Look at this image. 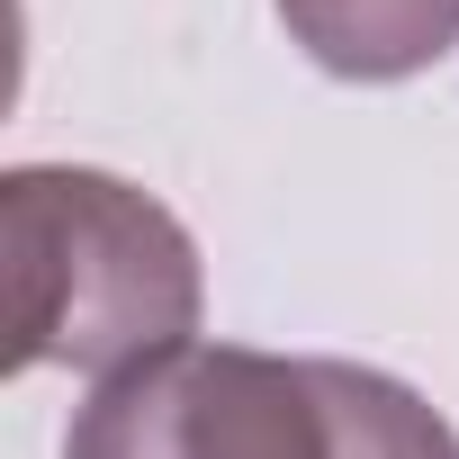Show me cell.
Wrapping results in <instances>:
<instances>
[{
  "mask_svg": "<svg viewBox=\"0 0 459 459\" xmlns=\"http://www.w3.org/2000/svg\"><path fill=\"white\" fill-rule=\"evenodd\" d=\"M10 369H144L198 333V253L126 180L28 162L0 180Z\"/></svg>",
  "mask_w": 459,
  "mask_h": 459,
  "instance_id": "6da1fadb",
  "label": "cell"
},
{
  "mask_svg": "<svg viewBox=\"0 0 459 459\" xmlns=\"http://www.w3.org/2000/svg\"><path fill=\"white\" fill-rule=\"evenodd\" d=\"M64 459H342L333 360H271L235 342H180L100 378Z\"/></svg>",
  "mask_w": 459,
  "mask_h": 459,
  "instance_id": "7a4b0ae2",
  "label": "cell"
},
{
  "mask_svg": "<svg viewBox=\"0 0 459 459\" xmlns=\"http://www.w3.org/2000/svg\"><path fill=\"white\" fill-rule=\"evenodd\" d=\"M280 19L342 82H405L459 46V0H280Z\"/></svg>",
  "mask_w": 459,
  "mask_h": 459,
  "instance_id": "3957f363",
  "label": "cell"
},
{
  "mask_svg": "<svg viewBox=\"0 0 459 459\" xmlns=\"http://www.w3.org/2000/svg\"><path fill=\"white\" fill-rule=\"evenodd\" d=\"M333 405H342V459H459L450 423L378 369L333 360Z\"/></svg>",
  "mask_w": 459,
  "mask_h": 459,
  "instance_id": "277c9868",
  "label": "cell"
}]
</instances>
